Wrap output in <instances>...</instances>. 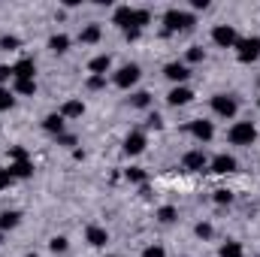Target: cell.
<instances>
[{"instance_id":"obj_1","label":"cell","mask_w":260,"mask_h":257,"mask_svg":"<svg viewBox=\"0 0 260 257\" xmlns=\"http://www.w3.org/2000/svg\"><path fill=\"white\" fill-rule=\"evenodd\" d=\"M164 27H167V34L188 30V27H194V15L185 12V9H167L164 12Z\"/></svg>"},{"instance_id":"obj_2","label":"cell","mask_w":260,"mask_h":257,"mask_svg":"<svg viewBox=\"0 0 260 257\" xmlns=\"http://www.w3.org/2000/svg\"><path fill=\"white\" fill-rule=\"evenodd\" d=\"M227 139H230V145H251L257 139V127L251 121H236L227 133Z\"/></svg>"},{"instance_id":"obj_3","label":"cell","mask_w":260,"mask_h":257,"mask_svg":"<svg viewBox=\"0 0 260 257\" xmlns=\"http://www.w3.org/2000/svg\"><path fill=\"white\" fill-rule=\"evenodd\" d=\"M236 58H239L242 64L257 61L260 58V37H245V40H239V43H236Z\"/></svg>"},{"instance_id":"obj_4","label":"cell","mask_w":260,"mask_h":257,"mask_svg":"<svg viewBox=\"0 0 260 257\" xmlns=\"http://www.w3.org/2000/svg\"><path fill=\"white\" fill-rule=\"evenodd\" d=\"M212 43L221 46V49H233V46L239 43L236 27H233V24H215V27H212Z\"/></svg>"},{"instance_id":"obj_5","label":"cell","mask_w":260,"mask_h":257,"mask_svg":"<svg viewBox=\"0 0 260 257\" xmlns=\"http://www.w3.org/2000/svg\"><path fill=\"white\" fill-rule=\"evenodd\" d=\"M212 109H215V115H221V118H233L236 109H239V103H236V97H230V94H215V97H212Z\"/></svg>"},{"instance_id":"obj_6","label":"cell","mask_w":260,"mask_h":257,"mask_svg":"<svg viewBox=\"0 0 260 257\" xmlns=\"http://www.w3.org/2000/svg\"><path fill=\"white\" fill-rule=\"evenodd\" d=\"M139 76H142L139 64H124L115 73V85H118V88H133V85L139 82Z\"/></svg>"},{"instance_id":"obj_7","label":"cell","mask_w":260,"mask_h":257,"mask_svg":"<svg viewBox=\"0 0 260 257\" xmlns=\"http://www.w3.org/2000/svg\"><path fill=\"white\" fill-rule=\"evenodd\" d=\"M145 145H148L145 130H133V133H127V139H124V154L136 157V154H142V151H145Z\"/></svg>"},{"instance_id":"obj_8","label":"cell","mask_w":260,"mask_h":257,"mask_svg":"<svg viewBox=\"0 0 260 257\" xmlns=\"http://www.w3.org/2000/svg\"><path fill=\"white\" fill-rule=\"evenodd\" d=\"M182 167H185L188 173H200V170H206V167H209V157H206L200 148H194V151H188V154L182 157Z\"/></svg>"},{"instance_id":"obj_9","label":"cell","mask_w":260,"mask_h":257,"mask_svg":"<svg viewBox=\"0 0 260 257\" xmlns=\"http://www.w3.org/2000/svg\"><path fill=\"white\" fill-rule=\"evenodd\" d=\"M191 100H194V91H191L188 85H176V88L167 94V103H170V106H188Z\"/></svg>"},{"instance_id":"obj_10","label":"cell","mask_w":260,"mask_h":257,"mask_svg":"<svg viewBox=\"0 0 260 257\" xmlns=\"http://www.w3.org/2000/svg\"><path fill=\"white\" fill-rule=\"evenodd\" d=\"M212 173H218V176H227V173H236V157L233 154H218V157H212Z\"/></svg>"},{"instance_id":"obj_11","label":"cell","mask_w":260,"mask_h":257,"mask_svg":"<svg viewBox=\"0 0 260 257\" xmlns=\"http://www.w3.org/2000/svg\"><path fill=\"white\" fill-rule=\"evenodd\" d=\"M133 6H115V12H112V24L115 27H121V30H130L133 27Z\"/></svg>"},{"instance_id":"obj_12","label":"cell","mask_w":260,"mask_h":257,"mask_svg":"<svg viewBox=\"0 0 260 257\" xmlns=\"http://www.w3.org/2000/svg\"><path fill=\"white\" fill-rule=\"evenodd\" d=\"M164 76H167L170 82H179V85H182V82L191 76V70H188V64H179V61H173V64L164 67Z\"/></svg>"},{"instance_id":"obj_13","label":"cell","mask_w":260,"mask_h":257,"mask_svg":"<svg viewBox=\"0 0 260 257\" xmlns=\"http://www.w3.org/2000/svg\"><path fill=\"white\" fill-rule=\"evenodd\" d=\"M188 130L194 133V136L200 139V142H209V139L215 136V127H212V121H203V118L191 121V124H188Z\"/></svg>"},{"instance_id":"obj_14","label":"cell","mask_w":260,"mask_h":257,"mask_svg":"<svg viewBox=\"0 0 260 257\" xmlns=\"http://www.w3.org/2000/svg\"><path fill=\"white\" fill-rule=\"evenodd\" d=\"M6 170L12 173V179H27V176H34V164H30L27 157H24V160H12Z\"/></svg>"},{"instance_id":"obj_15","label":"cell","mask_w":260,"mask_h":257,"mask_svg":"<svg viewBox=\"0 0 260 257\" xmlns=\"http://www.w3.org/2000/svg\"><path fill=\"white\" fill-rule=\"evenodd\" d=\"M85 239H88V245H94V248H103V245L109 242V233H106L103 227H88V230H85Z\"/></svg>"},{"instance_id":"obj_16","label":"cell","mask_w":260,"mask_h":257,"mask_svg":"<svg viewBox=\"0 0 260 257\" xmlns=\"http://www.w3.org/2000/svg\"><path fill=\"white\" fill-rule=\"evenodd\" d=\"M34 73H37V64L30 58H24L12 67V79H34Z\"/></svg>"},{"instance_id":"obj_17","label":"cell","mask_w":260,"mask_h":257,"mask_svg":"<svg viewBox=\"0 0 260 257\" xmlns=\"http://www.w3.org/2000/svg\"><path fill=\"white\" fill-rule=\"evenodd\" d=\"M64 115H61V112H52V115H46V118H43V127L49 130V133H55V136H61V133H64Z\"/></svg>"},{"instance_id":"obj_18","label":"cell","mask_w":260,"mask_h":257,"mask_svg":"<svg viewBox=\"0 0 260 257\" xmlns=\"http://www.w3.org/2000/svg\"><path fill=\"white\" fill-rule=\"evenodd\" d=\"M109 67H112V58H109V55H97V58L88 64V73H91V76H106Z\"/></svg>"},{"instance_id":"obj_19","label":"cell","mask_w":260,"mask_h":257,"mask_svg":"<svg viewBox=\"0 0 260 257\" xmlns=\"http://www.w3.org/2000/svg\"><path fill=\"white\" fill-rule=\"evenodd\" d=\"M82 112H85V103L82 100H67L64 106H61V115L64 118H82Z\"/></svg>"},{"instance_id":"obj_20","label":"cell","mask_w":260,"mask_h":257,"mask_svg":"<svg viewBox=\"0 0 260 257\" xmlns=\"http://www.w3.org/2000/svg\"><path fill=\"white\" fill-rule=\"evenodd\" d=\"M21 224V212H0V230H15Z\"/></svg>"},{"instance_id":"obj_21","label":"cell","mask_w":260,"mask_h":257,"mask_svg":"<svg viewBox=\"0 0 260 257\" xmlns=\"http://www.w3.org/2000/svg\"><path fill=\"white\" fill-rule=\"evenodd\" d=\"M100 24H88V27H82V34H79V43H85V46H91V43H97L100 40Z\"/></svg>"},{"instance_id":"obj_22","label":"cell","mask_w":260,"mask_h":257,"mask_svg":"<svg viewBox=\"0 0 260 257\" xmlns=\"http://www.w3.org/2000/svg\"><path fill=\"white\" fill-rule=\"evenodd\" d=\"M12 88H15V94L30 97V94L37 91V79H12Z\"/></svg>"},{"instance_id":"obj_23","label":"cell","mask_w":260,"mask_h":257,"mask_svg":"<svg viewBox=\"0 0 260 257\" xmlns=\"http://www.w3.org/2000/svg\"><path fill=\"white\" fill-rule=\"evenodd\" d=\"M49 49L58 52V55H64L67 49H70V37H67V34H55V37L49 40Z\"/></svg>"},{"instance_id":"obj_24","label":"cell","mask_w":260,"mask_h":257,"mask_svg":"<svg viewBox=\"0 0 260 257\" xmlns=\"http://www.w3.org/2000/svg\"><path fill=\"white\" fill-rule=\"evenodd\" d=\"M148 21H151V12H148V9H136V12H133V27H130V30H142Z\"/></svg>"},{"instance_id":"obj_25","label":"cell","mask_w":260,"mask_h":257,"mask_svg":"<svg viewBox=\"0 0 260 257\" xmlns=\"http://www.w3.org/2000/svg\"><path fill=\"white\" fill-rule=\"evenodd\" d=\"M176 215H179L176 206H160V209H157V221H160V224H173Z\"/></svg>"},{"instance_id":"obj_26","label":"cell","mask_w":260,"mask_h":257,"mask_svg":"<svg viewBox=\"0 0 260 257\" xmlns=\"http://www.w3.org/2000/svg\"><path fill=\"white\" fill-rule=\"evenodd\" d=\"M218 254L221 257H242V245H239V242H224Z\"/></svg>"},{"instance_id":"obj_27","label":"cell","mask_w":260,"mask_h":257,"mask_svg":"<svg viewBox=\"0 0 260 257\" xmlns=\"http://www.w3.org/2000/svg\"><path fill=\"white\" fill-rule=\"evenodd\" d=\"M136 109H148V103H151V94L148 91H139V94H133V100H130Z\"/></svg>"},{"instance_id":"obj_28","label":"cell","mask_w":260,"mask_h":257,"mask_svg":"<svg viewBox=\"0 0 260 257\" xmlns=\"http://www.w3.org/2000/svg\"><path fill=\"white\" fill-rule=\"evenodd\" d=\"M12 103H15V94L9 88H0V112L3 109H12Z\"/></svg>"},{"instance_id":"obj_29","label":"cell","mask_w":260,"mask_h":257,"mask_svg":"<svg viewBox=\"0 0 260 257\" xmlns=\"http://www.w3.org/2000/svg\"><path fill=\"white\" fill-rule=\"evenodd\" d=\"M194 233L200 236V239H212V233H215V230H212V224H206V221H203V224H197V227H194Z\"/></svg>"},{"instance_id":"obj_30","label":"cell","mask_w":260,"mask_h":257,"mask_svg":"<svg viewBox=\"0 0 260 257\" xmlns=\"http://www.w3.org/2000/svg\"><path fill=\"white\" fill-rule=\"evenodd\" d=\"M127 182H133V185H145V173L133 167V170H127Z\"/></svg>"},{"instance_id":"obj_31","label":"cell","mask_w":260,"mask_h":257,"mask_svg":"<svg viewBox=\"0 0 260 257\" xmlns=\"http://www.w3.org/2000/svg\"><path fill=\"white\" fill-rule=\"evenodd\" d=\"M49 248H52L55 254H64V251H67V239H64V236H55V239L49 242Z\"/></svg>"},{"instance_id":"obj_32","label":"cell","mask_w":260,"mask_h":257,"mask_svg":"<svg viewBox=\"0 0 260 257\" xmlns=\"http://www.w3.org/2000/svg\"><path fill=\"white\" fill-rule=\"evenodd\" d=\"M215 203H218V206H230V203H233V194L230 191H215Z\"/></svg>"},{"instance_id":"obj_33","label":"cell","mask_w":260,"mask_h":257,"mask_svg":"<svg viewBox=\"0 0 260 257\" xmlns=\"http://www.w3.org/2000/svg\"><path fill=\"white\" fill-rule=\"evenodd\" d=\"M203 58H206V52H203L200 46H194V49H188V61H191V64H200Z\"/></svg>"},{"instance_id":"obj_34","label":"cell","mask_w":260,"mask_h":257,"mask_svg":"<svg viewBox=\"0 0 260 257\" xmlns=\"http://www.w3.org/2000/svg\"><path fill=\"white\" fill-rule=\"evenodd\" d=\"M142 257H167V251H164L160 245H148V248L142 251Z\"/></svg>"},{"instance_id":"obj_35","label":"cell","mask_w":260,"mask_h":257,"mask_svg":"<svg viewBox=\"0 0 260 257\" xmlns=\"http://www.w3.org/2000/svg\"><path fill=\"white\" fill-rule=\"evenodd\" d=\"M12 182H15V179H12V173H9V170H0V191H3V188H9Z\"/></svg>"},{"instance_id":"obj_36","label":"cell","mask_w":260,"mask_h":257,"mask_svg":"<svg viewBox=\"0 0 260 257\" xmlns=\"http://www.w3.org/2000/svg\"><path fill=\"white\" fill-rule=\"evenodd\" d=\"M103 85H106L103 76H91V79H88V88H91V91H97V88H103Z\"/></svg>"},{"instance_id":"obj_37","label":"cell","mask_w":260,"mask_h":257,"mask_svg":"<svg viewBox=\"0 0 260 257\" xmlns=\"http://www.w3.org/2000/svg\"><path fill=\"white\" fill-rule=\"evenodd\" d=\"M15 46H18L15 37H3V40H0V49H15Z\"/></svg>"},{"instance_id":"obj_38","label":"cell","mask_w":260,"mask_h":257,"mask_svg":"<svg viewBox=\"0 0 260 257\" xmlns=\"http://www.w3.org/2000/svg\"><path fill=\"white\" fill-rule=\"evenodd\" d=\"M9 79H12V67L0 64V85H3V82H9Z\"/></svg>"},{"instance_id":"obj_39","label":"cell","mask_w":260,"mask_h":257,"mask_svg":"<svg viewBox=\"0 0 260 257\" xmlns=\"http://www.w3.org/2000/svg\"><path fill=\"white\" fill-rule=\"evenodd\" d=\"M160 124H164V118H160V115H151V118H148V127H160Z\"/></svg>"},{"instance_id":"obj_40","label":"cell","mask_w":260,"mask_h":257,"mask_svg":"<svg viewBox=\"0 0 260 257\" xmlns=\"http://www.w3.org/2000/svg\"><path fill=\"white\" fill-rule=\"evenodd\" d=\"M191 6H194V9H206V6H209V0H191Z\"/></svg>"},{"instance_id":"obj_41","label":"cell","mask_w":260,"mask_h":257,"mask_svg":"<svg viewBox=\"0 0 260 257\" xmlns=\"http://www.w3.org/2000/svg\"><path fill=\"white\" fill-rule=\"evenodd\" d=\"M27 257H40V254H27Z\"/></svg>"},{"instance_id":"obj_42","label":"cell","mask_w":260,"mask_h":257,"mask_svg":"<svg viewBox=\"0 0 260 257\" xmlns=\"http://www.w3.org/2000/svg\"><path fill=\"white\" fill-rule=\"evenodd\" d=\"M109 257H121V254H109Z\"/></svg>"}]
</instances>
